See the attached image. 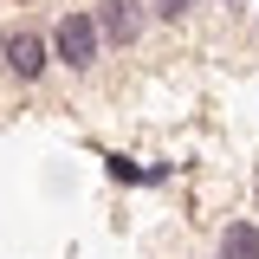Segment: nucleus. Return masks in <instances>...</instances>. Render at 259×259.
Masks as SVG:
<instances>
[{"mask_svg": "<svg viewBox=\"0 0 259 259\" xmlns=\"http://www.w3.org/2000/svg\"><path fill=\"white\" fill-rule=\"evenodd\" d=\"M52 59L65 71H91L104 59V26H97V7H71L59 26H52Z\"/></svg>", "mask_w": 259, "mask_h": 259, "instance_id": "1", "label": "nucleus"}, {"mask_svg": "<svg viewBox=\"0 0 259 259\" xmlns=\"http://www.w3.org/2000/svg\"><path fill=\"white\" fill-rule=\"evenodd\" d=\"M104 168H110V182H149V168H136L130 156H104Z\"/></svg>", "mask_w": 259, "mask_h": 259, "instance_id": "5", "label": "nucleus"}, {"mask_svg": "<svg viewBox=\"0 0 259 259\" xmlns=\"http://www.w3.org/2000/svg\"><path fill=\"white\" fill-rule=\"evenodd\" d=\"M201 0H156V20H188Z\"/></svg>", "mask_w": 259, "mask_h": 259, "instance_id": "6", "label": "nucleus"}, {"mask_svg": "<svg viewBox=\"0 0 259 259\" xmlns=\"http://www.w3.org/2000/svg\"><path fill=\"white\" fill-rule=\"evenodd\" d=\"M214 259H259V221H246V214L227 221L221 227V253H214Z\"/></svg>", "mask_w": 259, "mask_h": 259, "instance_id": "4", "label": "nucleus"}, {"mask_svg": "<svg viewBox=\"0 0 259 259\" xmlns=\"http://www.w3.org/2000/svg\"><path fill=\"white\" fill-rule=\"evenodd\" d=\"M221 7H233V0H221Z\"/></svg>", "mask_w": 259, "mask_h": 259, "instance_id": "8", "label": "nucleus"}, {"mask_svg": "<svg viewBox=\"0 0 259 259\" xmlns=\"http://www.w3.org/2000/svg\"><path fill=\"white\" fill-rule=\"evenodd\" d=\"M143 0H104L97 7V26H104V46H136V32H143Z\"/></svg>", "mask_w": 259, "mask_h": 259, "instance_id": "3", "label": "nucleus"}, {"mask_svg": "<svg viewBox=\"0 0 259 259\" xmlns=\"http://www.w3.org/2000/svg\"><path fill=\"white\" fill-rule=\"evenodd\" d=\"M0 65H7L20 84H39V78H46V65H59V59H52V32H7Z\"/></svg>", "mask_w": 259, "mask_h": 259, "instance_id": "2", "label": "nucleus"}, {"mask_svg": "<svg viewBox=\"0 0 259 259\" xmlns=\"http://www.w3.org/2000/svg\"><path fill=\"white\" fill-rule=\"evenodd\" d=\"M0 52H7V39H0Z\"/></svg>", "mask_w": 259, "mask_h": 259, "instance_id": "7", "label": "nucleus"}]
</instances>
